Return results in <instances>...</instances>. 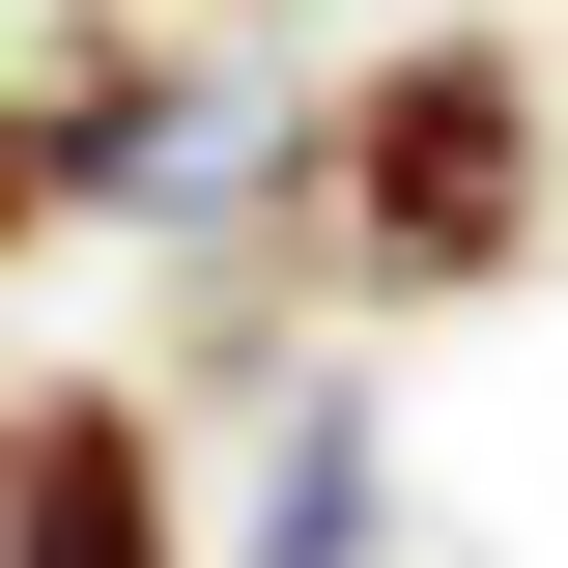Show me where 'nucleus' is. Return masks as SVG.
Wrapping results in <instances>:
<instances>
[{"label":"nucleus","mask_w":568,"mask_h":568,"mask_svg":"<svg viewBox=\"0 0 568 568\" xmlns=\"http://www.w3.org/2000/svg\"><path fill=\"white\" fill-rule=\"evenodd\" d=\"M171 171H200V58H171V29H58V58L0 85V284L58 256V227L171 200Z\"/></svg>","instance_id":"2"},{"label":"nucleus","mask_w":568,"mask_h":568,"mask_svg":"<svg viewBox=\"0 0 568 568\" xmlns=\"http://www.w3.org/2000/svg\"><path fill=\"white\" fill-rule=\"evenodd\" d=\"M284 227H313L342 313H484V284H540V227H568L540 58H511V29H398V58H342V114L284 142Z\"/></svg>","instance_id":"1"},{"label":"nucleus","mask_w":568,"mask_h":568,"mask_svg":"<svg viewBox=\"0 0 568 568\" xmlns=\"http://www.w3.org/2000/svg\"><path fill=\"white\" fill-rule=\"evenodd\" d=\"M398 540V455H369V398H284V455H256V568H369Z\"/></svg>","instance_id":"4"},{"label":"nucleus","mask_w":568,"mask_h":568,"mask_svg":"<svg viewBox=\"0 0 568 568\" xmlns=\"http://www.w3.org/2000/svg\"><path fill=\"white\" fill-rule=\"evenodd\" d=\"M0 568H200V455L142 369H29L0 398Z\"/></svg>","instance_id":"3"},{"label":"nucleus","mask_w":568,"mask_h":568,"mask_svg":"<svg viewBox=\"0 0 568 568\" xmlns=\"http://www.w3.org/2000/svg\"><path fill=\"white\" fill-rule=\"evenodd\" d=\"M171 29H227V0H171Z\"/></svg>","instance_id":"5"}]
</instances>
